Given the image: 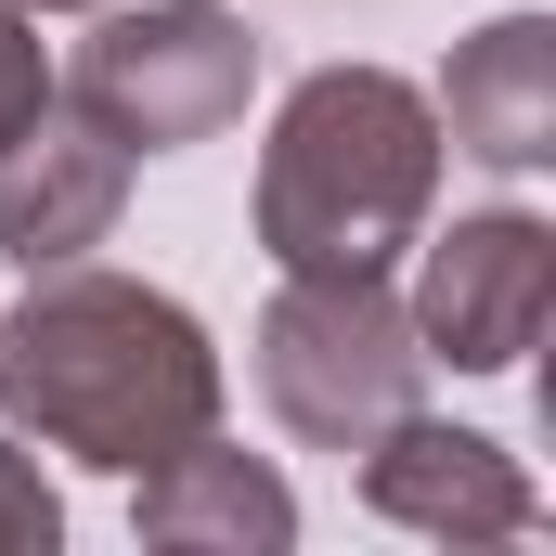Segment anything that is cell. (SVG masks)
<instances>
[{"label": "cell", "mask_w": 556, "mask_h": 556, "mask_svg": "<svg viewBox=\"0 0 556 556\" xmlns=\"http://www.w3.org/2000/svg\"><path fill=\"white\" fill-rule=\"evenodd\" d=\"M0 415L91 479H142L220 427V337L142 273L52 260L0 311Z\"/></svg>", "instance_id": "6da1fadb"}, {"label": "cell", "mask_w": 556, "mask_h": 556, "mask_svg": "<svg viewBox=\"0 0 556 556\" xmlns=\"http://www.w3.org/2000/svg\"><path fill=\"white\" fill-rule=\"evenodd\" d=\"M440 207V117L402 65H311L260 142V247L273 273H389Z\"/></svg>", "instance_id": "7a4b0ae2"}, {"label": "cell", "mask_w": 556, "mask_h": 556, "mask_svg": "<svg viewBox=\"0 0 556 556\" xmlns=\"http://www.w3.org/2000/svg\"><path fill=\"white\" fill-rule=\"evenodd\" d=\"M247 376L298 453H363L389 415L427 402V350L389 273H285L260 337H247Z\"/></svg>", "instance_id": "3957f363"}, {"label": "cell", "mask_w": 556, "mask_h": 556, "mask_svg": "<svg viewBox=\"0 0 556 556\" xmlns=\"http://www.w3.org/2000/svg\"><path fill=\"white\" fill-rule=\"evenodd\" d=\"M117 155H194L247 117L260 91V39L233 0H104V26L78 39V65L52 78Z\"/></svg>", "instance_id": "277c9868"}, {"label": "cell", "mask_w": 556, "mask_h": 556, "mask_svg": "<svg viewBox=\"0 0 556 556\" xmlns=\"http://www.w3.org/2000/svg\"><path fill=\"white\" fill-rule=\"evenodd\" d=\"M415 350L427 376H518L556 311V233L531 207H466L453 233H415Z\"/></svg>", "instance_id": "5b68a950"}, {"label": "cell", "mask_w": 556, "mask_h": 556, "mask_svg": "<svg viewBox=\"0 0 556 556\" xmlns=\"http://www.w3.org/2000/svg\"><path fill=\"white\" fill-rule=\"evenodd\" d=\"M363 505L389 518V531H427V544H531L544 531V492H531V466L505 453V440H479V427L453 415H389L363 453Z\"/></svg>", "instance_id": "8992f818"}, {"label": "cell", "mask_w": 556, "mask_h": 556, "mask_svg": "<svg viewBox=\"0 0 556 556\" xmlns=\"http://www.w3.org/2000/svg\"><path fill=\"white\" fill-rule=\"evenodd\" d=\"M117 207H130V155L91 130L65 91L0 142V260L13 273H52V260L117 247Z\"/></svg>", "instance_id": "52a82bcc"}, {"label": "cell", "mask_w": 556, "mask_h": 556, "mask_svg": "<svg viewBox=\"0 0 556 556\" xmlns=\"http://www.w3.org/2000/svg\"><path fill=\"white\" fill-rule=\"evenodd\" d=\"M427 117H440V155H479L492 181H531L556 155V26L544 13L466 26L453 65H440V91H427Z\"/></svg>", "instance_id": "ba28073f"}, {"label": "cell", "mask_w": 556, "mask_h": 556, "mask_svg": "<svg viewBox=\"0 0 556 556\" xmlns=\"http://www.w3.org/2000/svg\"><path fill=\"white\" fill-rule=\"evenodd\" d=\"M130 531L155 556H285L298 544V492H285L273 453H233L207 427V440H181L168 466L130 479Z\"/></svg>", "instance_id": "9c48e42d"}, {"label": "cell", "mask_w": 556, "mask_h": 556, "mask_svg": "<svg viewBox=\"0 0 556 556\" xmlns=\"http://www.w3.org/2000/svg\"><path fill=\"white\" fill-rule=\"evenodd\" d=\"M65 544V492L39 479V453L0 427V556H52Z\"/></svg>", "instance_id": "30bf717a"}, {"label": "cell", "mask_w": 556, "mask_h": 556, "mask_svg": "<svg viewBox=\"0 0 556 556\" xmlns=\"http://www.w3.org/2000/svg\"><path fill=\"white\" fill-rule=\"evenodd\" d=\"M39 104H52V52H39V13H26V0H0V142L26 130Z\"/></svg>", "instance_id": "8fae6325"}, {"label": "cell", "mask_w": 556, "mask_h": 556, "mask_svg": "<svg viewBox=\"0 0 556 556\" xmlns=\"http://www.w3.org/2000/svg\"><path fill=\"white\" fill-rule=\"evenodd\" d=\"M26 13H104V0H26Z\"/></svg>", "instance_id": "7c38bea8"}]
</instances>
